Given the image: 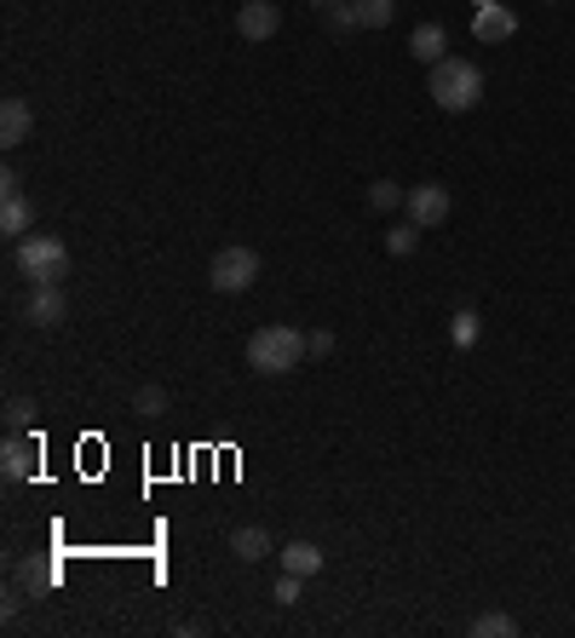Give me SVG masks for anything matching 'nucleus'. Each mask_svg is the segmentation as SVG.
<instances>
[{"instance_id": "a211bd4d", "label": "nucleus", "mask_w": 575, "mask_h": 638, "mask_svg": "<svg viewBox=\"0 0 575 638\" xmlns=\"http://www.w3.org/2000/svg\"><path fill=\"white\" fill-rule=\"evenodd\" d=\"M133 415H144V420L167 415V392H162V386H139V392H133Z\"/></svg>"}, {"instance_id": "7ed1b4c3", "label": "nucleus", "mask_w": 575, "mask_h": 638, "mask_svg": "<svg viewBox=\"0 0 575 638\" xmlns=\"http://www.w3.org/2000/svg\"><path fill=\"white\" fill-rule=\"evenodd\" d=\"M18 271L30 276V283H64L69 276V242L46 237V231H30L18 242Z\"/></svg>"}, {"instance_id": "412c9836", "label": "nucleus", "mask_w": 575, "mask_h": 638, "mask_svg": "<svg viewBox=\"0 0 575 638\" xmlns=\"http://www.w3.org/2000/svg\"><path fill=\"white\" fill-rule=\"evenodd\" d=\"M18 575H23V586H35V593H41V586H53V581H58V570H53V564H41V558H30V564H23Z\"/></svg>"}, {"instance_id": "a878e982", "label": "nucleus", "mask_w": 575, "mask_h": 638, "mask_svg": "<svg viewBox=\"0 0 575 638\" xmlns=\"http://www.w3.org/2000/svg\"><path fill=\"white\" fill-rule=\"evenodd\" d=\"M12 190H23V173L18 167H0V196H12Z\"/></svg>"}, {"instance_id": "2eb2a0df", "label": "nucleus", "mask_w": 575, "mask_h": 638, "mask_svg": "<svg viewBox=\"0 0 575 638\" xmlns=\"http://www.w3.org/2000/svg\"><path fill=\"white\" fill-rule=\"evenodd\" d=\"M283 570L288 575H317L322 570V552L311 541H294V547H283Z\"/></svg>"}, {"instance_id": "9d476101", "label": "nucleus", "mask_w": 575, "mask_h": 638, "mask_svg": "<svg viewBox=\"0 0 575 638\" xmlns=\"http://www.w3.org/2000/svg\"><path fill=\"white\" fill-rule=\"evenodd\" d=\"M30 127H35V116H30L23 98H7V105H0V144H7V150L30 139Z\"/></svg>"}, {"instance_id": "f3484780", "label": "nucleus", "mask_w": 575, "mask_h": 638, "mask_svg": "<svg viewBox=\"0 0 575 638\" xmlns=\"http://www.w3.org/2000/svg\"><path fill=\"white\" fill-rule=\"evenodd\" d=\"M472 632H478V638H512V632H518V622L507 616V609H489V616L472 622Z\"/></svg>"}, {"instance_id": "bb28decb", "label": "nucleus", "mask_w": 575, "mask_h": 638, "mask_svg": "<svg viewBox=\"0 0 575 638\" xmlns=\"http://www.w3.org/2000/svg\"><path fill=\"white\" fill-rule=\"evenodd\" d=\"M317 7H345V0H317Z\"/></svg>"}, {"instance_id": "20e7f679", "label": "nucleus", "mask_w": 575, "mask_h": 638, "mask_svg": "<svg viewBox=\"0 0 575 638\" xmlns=\"http://www.w3.org/2000/svg\"><path fill=\"white\" fill-rule=\"evenodd\" d=\"M208 276H213L219 294H247V288H254V276H259V253L254 248H219Z\"/></svg>"}, {"instance_id": "1a4fd4ad", "label": "nucleus", "mask_w": 575, "mask_h": 638, "mask_svg": "<svg viewBox=\"0 0 575 638\" xmlns=\"http://www.w3.org/2000/svg\"><path fill=\"white\" fill-rule=\"evenodd\" d=\"M35 461H41V449L23 438V431H12L7 449H0V472H7V483H23V477H35Z\"/></svg>"}, {"instance_id": "ddd939ff", "label": "nucleus", "mask_w": 575, "mask_h": 638, "mask_svg": "<svg viewBox=\"0 0 575 638\" xmlns=\"http://www.w3.org/2000/svg\"><path fill=\"white\" fill-rule=\"evenodd\" d=\"M231 552L242 558V564H259V558H270V535H265L259 524H242V529L231 535Z\"/></svg>"}, {"instance_id": "b1692460", "label": "nucleus", "mask_w": 575, "mask_h": 638, "mask_svg": "<svg viewBox=\"0 0 575 638\" xmlns=\"http://www.w3.org/2000/svg\"><path fill=\"white\" fill-rule=\"evenodd\" d=\"M329 30H334V35L357 30V12H352V0H345V7H329Z\"/></svg>"}, {"instance_id": "9b49d317", "label": "nucleus", "mask_w": 575, "mask_h": 638, "mask_svg": "<svg viewBox=\"0 0 575 638\" xmlns=\"http://www.w3.org/2000/svg\"><path fill=\"white\" fill-rule=\"evenodd\" d=\"M409 53H414L420 64H443V58H449V35L438 30V23H420V30L409 35Z\"/></svg>"}, {"instance_id": "dca6fc26", "label": "nucleus", "mask_w": 575, "mask_h": 638, "mask_svg": "<svg viewBox=\"0 0 575 638\" xmlns=\"http://www.w3.org/2000/svg\"><path fill=\"white\" fill-rule=\"evenodd\" d=\"M403 201H409V190L397 185V178H374L368 185V208L374 213H391V208H403Z\"/></svg>"}, {"instance_id": "4468645a", "label": "nucleus", "mask_w": 575, "mask_h": 638, "mask_svg": "<svg viewBox=\"0 0 575 638\" xmlns=\"http://www.w3.org/2000/svg\"><path fill=\"white\" fill-rule=\"evenodd\" d=\"M352 12H357V30H386L397 18V0H352Z\"/></svg>"}, {"instance_id": "f8f14e48", "label": "nucleus", "mask_w": 575, "mask_h": 638, "mask_svg": "<svg viewBox=\"0 0 575 638\" xmlns=\"http://www.w3.org/2000/svg\"><path fill=\"white\" fill-rule=\"evenodd\" d=\"M0 231H7L12 242H23V237H30V201H23V190L0 196Z\"/></svg>"}, {"instance_id": "5701e85b", "label": "nucleus", "mask_w": 575, "mask_h": 638, "mask_svg": "<svg viewBox=\"0 0 575 638\" xmlns=\"http://www.w3.org/2000/svg\"><path fill=\"white\" fill-rule=\"evenodd\" d=\"M478 340V311H455V345Z\"/></svg>"}, {"instance_id": "423d86ee", "label": "nucleus", "mask_w": 575, "mask_h": 638, "mask_svg": "<svg viewBox=\"0 0 575 638\" xmlns=\"http://www.w3.org/2000/svg\"><path fill=\"white\" fill-rule=\"evenodd\" d=\"M409 224H420V231H432V224L449 219V185H414L409 201H403Z\"/></svg>"}, {"instance_id": "4be33fe9", "label": "nucleus", "mask_w": 575, "mask_h": 638, "mask_svg": "<svg viewBox=\"0 0 575 638\" xmlns=\"http://www.w3.org/2000/svg\"><path fill=\"white\" fill-rule=\"evenodd\" d=\"M299 586H306V575H288V570H283V581H277V593H270V598L288 609V604H299Z\"/></svg>"}, {"instance_id": "393cba45", "label": "nucleus", "mask_w": 575, "mask_h": 638, "mask_svg": "<svg viewBox=\"0 0 575 638\" xmlns=\"http://www.w3.org/2000/svg\"><path fill=\"white\" fill-rule=\"evenodd\" d=\"M306 351L311 356H329L334 351V334H329V328H317V334H306Z\"/></svg>"}, {"instance_id": "f03ea898", "label": "nucleus", "mask_w": 575, "mask_h": 638, "mask_svg": "<svg viewBox=\"0 0 575 638\" xmlns=\"http://www.w3.org/2000/svg\"><path fill=\"white\" fill-rule=\"evenodd\" d=\"M427 92H432V105H438V110L461 116V110H472V105L484 98V69L472 64V58H443V64H432Z\"/></svg>"}, {"instance_id": "0eeeda50", "label": "nucleus", "mask_w": 575, "mask_h": 638, "mask_svg": "<svg viewBox=\"0 0 575 638\" xmlns=\"http://www.w3.org/2000/svg\"><path fill=\"white\" fill-rule=\"evenodd\" d=\"M236 30H242V41L265 46L270 35L283 30V7H277V0H247V7L236 12Z\"/></svg>"}, {"instance_id": "6e6552de", "label": "nucleus", "mask_w": 575, "mask_h": 638, "mask_svg": "<svg viewBox=\"0 0 575 638\" xmlns=\"http://www.w3.org/2000/svg\"><path fill=\"white\" fill-rule=\"evenodd\" d=\"M472 35H478L484 46H495V41H512V35H518V18L501 7V0H489V7H478V18H472Z\"/></svg>"}, {"instance_id": "aec40b11", "label": "nucleus", "mask_w": 575, "mask_h": 638, "mask_svg": "<svg viewBox=\"0 0 575 638\" xmlns=\"http://www.w3.org/2000/svg\"><path fill=\"white\" fill-rule=\"evenodd\" d=\"M35 415H41V408H35L30 397H12V403H7V426H12V431H23V426H35Z\"/></svg>"}, {"instance_id": "6ab92c4d", "label": "nucleus", "mask_w": 575, "mask_h": 638, "mask_svg": "<svg viewBox=\"0 0 575 638\" xmlns=\"http://www.w3.org/2000/svg\"><path fill=\"white\" fill-rule=\"evenodd\" d=\"M386 248L397 253V260H403V253H414V248H420V224H391V231H386Z\"/></svg>"}, {"instance_id": "39448f33", "label": "nucleus", "mask_w": 575, "mask_h": 638, "mask_svg": "<svg viewBox=\"0 0 575 638\" xmlns=\"http://www.w3.org/2000/svg\"><path fill=\"white\" fill-rule=\"evenodd\" d=\"M64 317H69L64 283H30V299H23V322H35V328H58Z\"/></svg>"}, {"instance_id": "f257e3e1", "label": "nucleus", "mask_w": 575, "mask_h": 638, "mask_svg": "<svg viewBox=\"0 0 575 638\" xmlns=\"http://www.w3.org/2000/svg\"><path fill=\"white\" fill-rule=\"evenodd\" d=\"M306 334L288 322H265L254 340H247V369H259V374H294L299 363H306Z\"/></svg>"}]
</instances>
